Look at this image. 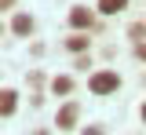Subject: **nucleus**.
Wrapping results in <instances>:
<instances>
[{
    "label": "nucleus",
    "mask_w": 146,
    "mask_h": 135,
    "mask_svg": "<svg viewBox=\"0 0 146 135\" xmlns=\"http://www.w3.org/2000/svg\"><path fill=\"white\" fill-rule=\"evenodd\" d=\"M117 88H121V77H117V73H95V77H91V91H95V95H110V91H117Z\"/></svg>",
    "instance_id": "obj_1"
},
{
    "label": "nucleus",
    "mask_w": 146,
    "mask_h": 135,
    "mask_svg": "<svg viewBox=\"0 0 146 135\" xmlns=\"http://www.w3.org/2000/svg\"><path fill=\"white\" fill-rule=\"evenodd\" d=\"M73 124H77V106H62V110H58V132H66V128H73Z\"/></svg>",
    "instance_id": "obj_2"
},
{
    "label": "nucleus",
    "mask_w": 146,
    "mask_h": 135,
    "mask_svg": "<svg viewBox=\"0 0 146 135\" xmlns=\"http://www.w3.org/2000/svg\"><path fill=\"white\" fill-rule=\"evenodd\" d=\"M70 22L77 26V29H88V26H91V11H88V7H73V11H70Z\"/></svg>",
    "instance_id": "obj_3"
},
{
    "label": "nucleus",
    "mask_w": 146,
    "mask_h": 135,
    "mask_svg": "<svg viewBox=\"0 0 146 135\" xmlns=\"http://www.w3.org/2000/svg\"><path fill=\"white\" fill-rule=\"evenodd\" d=\"M15 91H11V88H4V91H0V113L7 117V113H15Z\"/></svg>",
    "instance_id": "obj_4"
},
{
    "label": "nucleus",
    "mask_w": 146,
    "mask_h": 135,
    "mask_svg": "<svg viewBox=\"0 0 146 135\" xmlns=\"http://www.w3.org/2000/svg\"><path fill=\"white\" fill-rule=\"evenodd\" d=\"M11 29H15L18 37H26V33H33V19H29V15H15V22H11Z\"/></svg>",
    "instance_id": "obj_5"
},
{
    "label": "nucleus",
    "mask_w": 146,
    "mask_h": 135,
    "mask_svg": "<svg viewBox=\"0 0 146 135\" xmlns=\"http://www.w3.org/2000/svg\"><path fill=\"white\" fill-rule=\"evenodd\" d=\"M124 7H128V0H99V11H106V15H117Z\"/></svg>",
    "instance_id": "obj_6"
},
{
    "label": "nucleus",
    "mask_w": 146,
    "mask_h": 135,
    "mask_svg": "<svg viewBox=\"0 0 146 135\" xmlns=\"http://www.w3.org/2000/svg\"><path fill=\"white\" fill-rule=\"evenodd\" d=\"M51 88H55V95H70L73 80H70V77H55V80H51Z\"/></svg>",
    "instance_id": "obj_7"
},
{
    "label": "nucleus",
    "mask_w": 146,
    "mask_h": 135,
    "mask_svg": "<svg viewBox=\"0 0 146 135\" xmlns=\"http://www.w3.org/2000/svg\"><path fill=\"white\" fill-rule=\"evenodd\" d=\"M66 44H70L73 51H84V48H88V37H80V33H77V37H70Z\"/></svg>",
    "instance_id": "obj_8"
},
{
    "label": "nucleus",
    "mask_w": 146,
    "mask_h": 135,
    "mask_svg": "<svg viewBox=\"0 0 146 135\" xmlns=\"http://www.w3.org/2000/svg\"><path fill=\"white\" fill-rule=\"evenodd\" d=\"M135 55H139V58H146V44H139V48H135Z\"/></svg>",
    "instance_id": "obj_9"
},
{
    "label": "nucleus",
    "mask_w": 146,
    "mask_h": 135,
    "mask_svg": "<svg viewBox=\"0 0 146 135\" xmlns=\"http://www.w3.org/2000/svg\"><path fill=\"white\" fill-rule=\"evenodd\" d=\"M84 135H102V132H99V128H84Z\"/></svg>",
    "instance_id": "obj_10"
},
{
    "label": "nucleus",
    "mask_w": 146,
    "mask_h": 135,
    "mask_svg": "<svg viewBox=\"0 0 146 135\" xmlns=\"http://www.w3.org/2000/svg\"><path fill=\"white\" fill-rule=\"evenodd\" d=\"M11 4H15V0H0V7H11Z\"/></svg>",
    "instance_id": "obj_11"
},
{
    "label": "nucleus",
    "mask_w": 146,
    "mask_h": 135,
    "mask_svg": "<svg viewBox=\"0 0 146 135\" xmlns=\"http://www.w3.org/2000/svg\"><path fill=\"white\" fill-rule=\"evenodd\" d=\"M143 120H146V106H143Z\"/></svg>",
    "instance_id": "obj_12"
},
{
    "label": "nucleus",
    "mask_w": 146,
    "mask_h": 135,
    "mask_svg": "<svg viewBox=\"0 0 146 135\" xmlns=\"http://www.w3.org/2000/svg\"><path fill=\"white\" fill-rule=\"evenodd\" d=\"M36 135H48V132H36Z\"/></svg>",
    "instance_id": "obj_13"
}]
</instances>
